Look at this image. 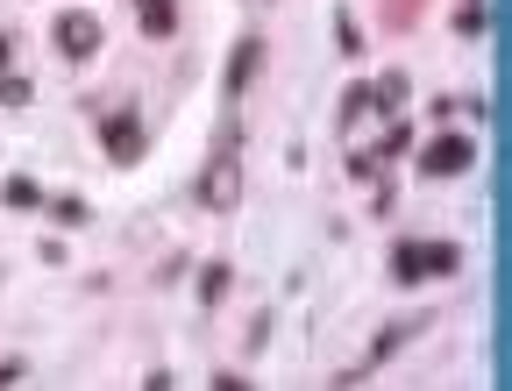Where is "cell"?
<instances>
[{"label": "cell", "instance_id": "1", "mask_svg": "<svg viewBox=\"0 0 512 391\" xmlns=\"http://www.w3.org/2000/svg\"><path fill=\"white\" fill-rule=\"evenodd\" d=\"M463 264V249L456 242H399V256H392V271L413 285V278H434V271H456Z\"/></svg>", "mask_w": 512, "mask_h": 391}, {"label": "cell", "instance_id": "2", "mask_svg": "<svg viewBox=\"0 0 512 391\" xmlns=\"http://www.w3.org/2000/svg\"><path fill=\"white\" fill-rule=\"evenodd\" d=\"M235 200H242V164H235V150L221 143V157L200 171V207H214V214H221V207H235Z\"/></svg>", "mask_w": 512, "mask_h": 391}, {"label": "cell", "instance_id": "3", "mask_svg": "<svg viewBox=\"0 0 512 391\" xmlns=\"http://www.w3.org/2000/svg\"><path fill=\"white\" fill-rule=\"evenodd\" d=\"M50 36H57V50H64V57H79V64H86V57L100 50V36H107V29H100L93 15H57V29H50Z\"/></svg>", "mask_w": 512, "mask_h": 391}, {"label": "cell", "instance_id": "4", "mask_svg": "<svg viewBox=\"0 0 512 391\" xmlns=\"http://www.w3.org/2000/svg\"><path fill=\"white\" fill-rule=\"evenodd\" d=\"M470 157H477V143H470V136H441V143H427L420 171H427V178H448V171H470Z\"/></svg>", "mask_w": 512, "mask_h": 391}, {"label": "cell", "instance_id": "5", "mask_svg": "<svg viewBox=\"0 0 512 391\" xmlns=\"http://www.w3.org/2000/svg\"><path fill=\"white\" fill-rule=\"evenodd\" d=\"M100 136H107V150H114L121 164H128V157H143V121H136V114H114Z\"/></svg>", "mask_w": 512, "mask_h": 391}, {"label": "cell", "instance_id": "6", "mask_svg": "<svg viewBox=\"0 0 512 391\" xmlns=\"http://www.w3.org/2000/svg\"><path fill=\"white\" fill-rule=\"evenodd\" d=\"M256 64H264V43H256V36H249V43L235 50V64H228V86H221V93H242V86H249V72H256Z\"/></svg>", "mask_w": 512, "mask_h": 391}, {"label": "cell", "instance_id": "7", "mask_svg": "<svg viewBox=\"0 0 512 391\" xmlns=\"http://www.w3.org/2000/svg\"><path fill=\"white\" fill-rule=\"evenodd\" d=\"M136 15H143L150 36H171V29H178V8H171V0H136Z\"/></svg>", "mask_w": 512, "mask_h": 391}, {"label": "cell", "instance_id": "8", "mask_svg": "<svg viewBox=\"0 0 512 391\" xmlns=\"http://www.w3.org/2000/svg\"><path fill=\"white\" fill-rule=\"evenodd\" d=\"M370 100H377L384 114H399V100H406V79L392 72V79H384V86H370Z\"/></svg>", "mask_w": 512, "mask_h": 391}, {"label": "cell", "instance_id": "9", "mask_svg": "<svg viewBox=\"0 0 512 391\" xmlns=\"http://www.w3.org/2000/svg\"><path fill=\"white\" fill-rule=\"evenodd\" d=\"M221 292H228V264H214V271H207V278H200V299H207V306H214V299H221Z\"/></svg>", "mask_w": 512, "mask_h": 391}, {"label": "cell", "instance_id": "10", "mask_svg": "<svg viewBox=\"0 0 512 391\" xmlns=\"http://www.w3.org/2000/svg\"><path fill=\"white\" fill-rule=\"evenodd\" d=\"M36 200H43V192L29 178H8V207H36Z\"/></svg>", "mask_w": 512, "mask_h": 391}, {"label": "cell", "instance_id": "11", "mask_svg": "<svg viewBox=\"0 0 512 391\" xmlns=\"http://www.w3.org/2000/svg\"><path fill=\"white\" fill-rule=\"evenodd\" d=\"M0 57H8V43H0Z\"/></svg>", "mask_w": 512, "mask_h": 391}]
</instances>
